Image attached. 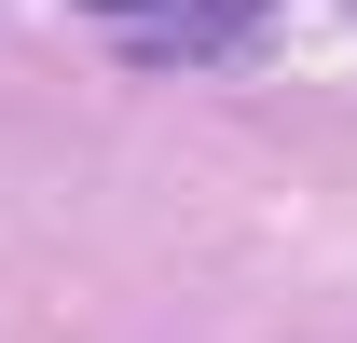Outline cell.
Returning <instances> with one entry per match:
<instances>
[{
	"mask_svg": "<svg viewBox=\"0 0 357 343\" xmlns=\"http://www.w3.org/2000/svg\"><path fill=\"white\" fill-rule=\"evenodd\" d=\"M96 28H124L137 69H220V55L261 42V14L275 0H83Z\"/></svg>",
	"mask_w": 357,
	"mask_h": 343,
	"instance_id": "cell-1",
	"label": "cell"
}]
</instances>
